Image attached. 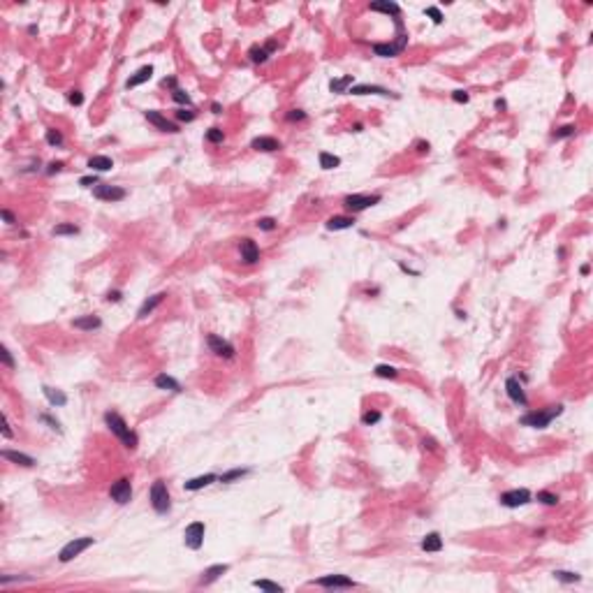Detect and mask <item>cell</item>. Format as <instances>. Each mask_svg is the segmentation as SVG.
Returning <instances> with one entry per match:
<instances>
[{
  "instance_id": "39",
  "label": "cell",
  "mask_w": 593,
  "mask_h": 593,
  "mask_svg": "<svg viewBox=\"0 0 593 593\" xmlns=\"http://www.w3.org/2000/svg\"><path fill=\"white\" fill-rule=\"evenodd\" d=\"M380 419H382V415H380V412H378V410H369V412H364V415H362V422H364L366 426L378 424Z\"/></svg>"
},
{
  "instance_id": "43",
  "label": "cell",
  "mask_w": 593,
  "mask_h": 593,
  "mask_svg": "<svg viewBox=\"0 0 593 593\" xmlns=\"http://www.w3.org/2000/svg\"><path fill=\"white\" fill-rule=\"evenodd\" d=\"M276 225H278V222H276L274 218H259V221H258V227L264 229V232H271V229H276Z\"/></svg>"
},
{
  "instance_id": "42",
  "label": "cell",
  "mask_w": 593,
  "mask_h": 593,
  "mask_svg": "<svg viewBox=\"0 0 593 593\" xmlns=\"http://www.w3.org/2000/svg\"><path fill=\"white\" fill-rule=\"evenodd\" d=\"M554 575H556V579H561V582H579V575H577V572H565V570H556Z\"/></svg>"
},
{
  "instance_id": "28",
  "label": "cell",
  "mask_w": 593,
  "mask_h": 593,
  "mask_svg": "<svg viewBox=\"0 0 593 593\" xmlns=\"http://www.w3.org/2000/svg\"><path fill=\"white\" fill-rule=\"evenodd\" d=\"M371 9H373V12H387V14H394V16L401 14V7H399L396 2H389V0H378V2H371Z\"/></svg>"
},
{
  "instance_id": "51",
  "label": "cell",
  "mask_w": 593,
  "mask_h": 593,
  "mask_svg": "<svg viewBox=\"0 0 593 593\" xmlns=\"http://www.w3.org/2000/svg\"><path fill=\"white\" fill-rule=\"evenodd\" d=\"M79 183H81V185H98V176H95V174H93V176H81V179H79Z\"/></svg>"
},
{
  "instance_id": "13",
  "label": "cell",
  "mask_w": 593,
  "mask_h": 593,
  "mask_svg": "<svg viewBox=\"0 0 593 593\" xmlns=\"http://www.w3.org/2000/svg\"><path fill=\"white\" fill-rule=\"evenodd\" d=\"M348 93H352V95H382V98H399V95L392 93L389 88H382V86H369V84L352 86Z\"/></svg>"
},
{
  "instance_id": "54",
  "label": "cell",
  "mask_w": 593,
  "mask_h": 593,
  "mask_svg": "<svg viewBox=\"0 0 593 593\" xmlns=\"http://www.w3.org/2000/svg\"><path fill=\"white\" fill-rule=\"evenodd\" d=\"M162 86H169V88H179V86H176V79H174V76H165V79H162Z\"/></svg>"
},
{
  "instance_id": "40",
  "label": "cell",
  "mask_w": 593,
  "mask_h": 593,
  "mask_svg": "<svg viewBox=\"0 0 593 593\" xmlns=\"http://www.w3.org/2000/svg\"><path fill=\"white\" fill-rule=\"evenodd\" d=\"M206 139H209L211 144H221L222 139H225V135H222L221 128H211L209 132H206Z\"/></svg>"
},
{
  "instance_id": "30",
  "label": "cell",
  "mask_w": 593,
  "mask_h": 593,
  "mask_svg": "<svg viewBox=\"0 0 593 593\" xmlns=\"http://www.w3.org/2000/svg\"><path fill=\"white\" fill-rule=\"evenodd\" d=\"M162 299H165V295H162V292H160V295H153L151 299H146L144 304H142V308H139L137 315H139V318H146L148 313H153V308H155V306H158Z\"/></svg>"
},
{
  "instance_id": "1",
  "label": "cell",
  "mask_w": 593,
  "mask_h": 593,
  "mask_svg": "<svg viewBox=\"0 0 593 593\" xmlns=\"http://www.w3.org/2000/svg\"><path fill=\"white\" fill-rule=\"evenodd\" d=\"M105 424L109 426V431L118 438V441L125 445L128 449H135L139 445V438H137V434L130 429L128 424H125V419L118 415V412H105Z\"/></svg>"
},
{
  "instance_id": "12",
  "label": "cell",
  "mask_w": 593,
  "mask_h": 593,
  "mask_svg": "<svg viewBox=\"0 0 593 593\" xmlns=\"http://www.w3.org/2000/svg\"><path fill=\"white\" fill-rule=\"evenodd\" d=\"M318 586H325V589H352L355 582L345 575H327V577H320L315 582Z\"/></svg>"
},
{
  "instance_id": "2",
  "label": "cell",
  "mask_w": 593,
  "mask_h": 593,
  "mask_svg": "<svg viewBox=\"0 0 593 593\" xmlns=\"http://www.w3.org/2000/svg\"><path fill=\"white\" fill-rule=\"evenodd\" d=\"M563 412V406H549L547 410H533V412H526L524 417L519 419L524 426H531V429H545V426H549V422L554 417H558Z\"/></svg>"
},
{
  "instance_id": "48",
  "label": "cell",
  "mask_w": 593,
  "mask_h": 593,
  "mask_svg": "<svg viewBox=\"0 0 593 593\" xmlns=\"http://www.w3.org/2000/svg\"><path fill=\"white\" fill-rule=\"evenodd\" d=\"M304 118H306V114L301 111V109H292V111L288 114V121H304Z\"/></svg>"
},
{
  "instance_id": "23",
  "label": "cell",
  "mask_w": 593,
  "mask_h": 593,
  "mask_svg": "<svg viewBox=\"0 0 593 593\" xmlns=\"http://www.w3.org/2000/svg\"><path fill=\"white\" fill-rule=\"evenodd\" d=\"M88 167L93 172H109L114 167V160L107 158V155H93V158H88Z\"/></svg>"
},
{
  "instance_id": "18",
  "label": "cell",
  "mask_w": 593,
  "mask_h": 593,
  "mask_svg": "<svg viewBox=\"0 0 593 593\" xmlns=\"http://www.w3.org/2000/svg\"><path fill=\"white\" fill-rule=\"evenodd\" d=\"M151 76H153V68H151V65H144V68H139L137 72H135V74L130 76L128 81H125V86H128V88L142 86V84H146V81H148Z\"/></svg>"
},
{
  "instance_id": "33",
  "label": "cell",
  "mask_w": 593,
  "mask_h": 593,
  "mask_svg": "<svg viewBox=\"0 0 593 593\" xmlns=\"http://www.w3.org/2000/svg\"><path fill=\"white\" fill-rule=\"evenodd\" d=\"M51 234H56V236H65V234H79V227H76L74 222H63V225H56V227L51 229Z\"/></svg>"
},
{
  "instance_id": "4",
  "label": "cell",
  "mask_w": 593,
  "mask_h": 593,
  "mask_svg": "<svg viewBox=\"0 0 593 593\" xmlns=\"http://www.w3.org/2000/svg\"><path fill=\"white\" fill-rule=\"evenodd\" d=\"M408 46V33L406 35H396L394 42H389V44H373V51H375V56H380V58H392V56H399V53L403 51Z\"/></svg>"
},
{
  "instance_id": "49",
  "label": "cell",
  "mask_w": 593,
  "mask_h": 593,
  "mask_svg": "<svg viewBox=\"0 0 593 593\" xmlns=\"http://www.w3.org/2000/svg\"><path fill=\"white\" fill-rule=\"evenodd\" d=\"M68 100L72 102V105H81V102H84V95H81L79 91H72V93L68 95Z\"/></svg>"
},
{
  "instance_id": "9",
  "label": "cell",
  "mask_w": 593,
  "mask_h": 593,
  "mask_svg": "<svg viewBox=\"0 0 593 593\" xmlns=\"http://www.w3.org/2000/svg\"><path fill=\"white\" fill-rule=\"evenodd\" d=\"M501 503L505 508H521L526 503H531V491L528 489H512L501 494Z\"/></svg>"
},
{
  "instance_id": "47",
  "label": "cell",
  "mask_w": 593,
  "mask_h": 593,
  "mask_svg": "<svg viewBox=\"0 0 593 593\" xmlns=\"http://www.w3.org/2000/svg\"><path fill=\"white\" fill-rule=\"evenodd\" d=\"M0 357H2V364L9 366V369H14V359H12V355H9L7 348H2V352H0Z\"/></svg>"
},
{
  "instance_id": "10",
  "label": "cell",
  "mask_w": 593,
  "mask_h": 593,
  "mask_svg": "<svg viewBox=\"0 0 593 593\" xmlns=\"http://www.w3.org/2000/svg\"><path fill=\"white\" fill-rule=\"evenodd\" d=\"M93 195L98 199H105V202H121L125 199V190L118 188V185H107V183H98L93 188Z\"/></svg>"
},
{
  "instance_id": "27",
  "label": "cell",
  "mask_w": 593,
  "mask_h": 593,
  "mask_svg": "<svg viewBox=\"0 0 593 593\" xmlns=\"http://www.w3.org/2000/svg\"><path fill=\"white\" fill-rule=\"evenodd\" d=\"M274 49H276V42H269L266 46H253L251 49V61L253 63H264L266 56L274 51Z\"/></svg>"
},
{
  "instance_id": "32",
  "label": "cell",
  "mask_w": 593,
  "mask_h": 593,
  "mask_svg": "<svg viewBox=\"0 0 593 593\" xmlns=\"http://www.w3.org/2000/svg\"><path fill=\"white\" fill-rule=\"evenodd\" d=\"M338 165H341V158H338V155H332V153H327V151L320 153V167L322 169H334V167H338Z\"/></svg>"
},
{
  "instance_id": "55",
  "label": "cell",
  "mask_w": 593,
  "mask_h": 593,
  "mask_svg": "<svg viewBox=\"0 0 593 593\" xmlns=\"http://www.w3.org/2000/svg\"><path fill=\"white\" fill-rule=\"evenodd\" d=\"M2 218H5V221H7L9 225H14V222H16V221H14V216H12V211H7V209H2Z\"/></svg>"
},
{
  "instance_id": "21",
  "label": "cell",
  "mask_w": 593,
  "mask_h": 593,
  "mask_svg": "<svg viewBox=\"0 0 593 593\" xmlns=\"http://www.w3.org/2000/svg\"><path fill=\"white\" fill-rule=\"evenodd\" d=\"M2 456H5L7 461H12V464L26 466V468L35 466V459H33V456H28V454H23V452H14V449H2Z\"/></svg>"
},
{
  "instance_id": "38",
  "label": "cell",
  "mask_w": 593,
  "mask_h": 593,
  "mask_svg": "<svg viewBox=\"0 0 593 593\" xmlns=\"http://www.w3.org/2000/svg\"><path fill=\"white\" fill-rule=\"evenodd\" d=\"M375 375H378V378H396V369L394 366H387V364H380V366H375Z\"/></svg>"
},
{
  "instance_id": "58",
  "label": "cell",
  "mask_w": 593,
  "mask_h": 593,
  "mask_svg": "<svg viewBox=\"0 0 593 593\" xmlns=\"http://www.w3.org/2000/svg\"><path fill=\"white\" fill-rule=\"evenodd\" d=\"M211 111H213V114H221V111H222V107L218 105V102H213V105H211Z\"/></svg>"
},
{
  "instance_id": "3",
  "label": "cell",
  "mask_w": 593,
  "mask_h": 593,
  "mask_svg": "<svg viewBox=\"0 0 593 593\" xmlns=\"http://www.w3.org/2000/svg\"><path fill=\"white\" fill-rule=\"evenodd\" d=\"M151 505L158 515H165L172 508V496H169V489L162 480H155L151 487Z\"/></svg>"
},
{
  "instance_id": "11",
  "label": "cell",
  "mask_w": 593,
  "mask_h": 593,
  "mask_svg": "<svg viewBox=\"0 0 593 593\" xmlns=\"http://www.w3.org/2000/svg\"><path fill=\"white\" fill-rule=\"evenodd\" d=\"M209 348H211V352H216V355L222 357V359L234 357V345H232L229 341H225L222 336H216V334L209 336Z\"/></svg>"
},
{
  "instance_id": "45",
  "label": "cell",
  "mask_w": 593,
  "mask_h": 593,
  "mask_svg": "<svg viewBox=\"0 0 593 593\" xmlns=\"http://www.w3.org/2000/svg\"><path fill=\"white\" fill-rule=\"evenodd\" d=\"M424 14L431 16V19H434V23H443V14H441V9H438V7H426Z\"/></svg>"
},
{
  "instance_id": "59",
  "label": "cell",
  "mask_w": 593,
  "mask_h": 593,
  "mask_svg": "<svg viewBox=\"0 0 593 593\" xmlns=\"http://www.w3.org/2000/svg\"><path fill=\"white\" fill-rule=\"evenodd\" d=\"M5 438H12V431H9V422H7V417H5Z\"/></svg>"
},
{
  "instance_id": "17",
  "label": "cell",
  "mask_w": 593,
  "mask_h": 593,
  "mask_svg": "<svg viewBox=\"0 0 593 593\" xmlns=\"http://www.w3.org/2000/svg\"><path fill=\"white\" fill-rule=\"evenodd\" d=\"M251 148H255V151H264V153L278 151V148H281V142L274 139V137H255L251 142Z\"/></svg>"
},
{
  "instance_id": "35",
  "label": "cell",
  "mask_w": 593,
  "mask_h": 593,
  "mask_svg": "<svg viewBox=\"0 0 593 593\" xmlns=\"http://www.w3.org/2000/svg\"><path fill=\"white\" fill-rule=\"evenodd\" d=\"M244 475H248V468H234V471H229V473H222L221 478V482H234V480H239V478H244Z\"/></svg>"
},
{
  "instance_id": "50",
  "label": "cell",
  "mask_w": 593,
  "mask_h": 593,
  "mask_svg": "<svg viewBox=\"0 0 593 593\" xmlns=\"http://www.w3.org/2000/svg\"><path fill=\"white\" fill-rule=\"evenodd\" d=\"M452 100H454V102H468V93L466 91H454L452 93Z\"/></svg>"
},
{
  "instance_id": "26",
  "label": "cell",
  "mask_w": 593,
  "mask_h": 593,
  "mask_svg": "<svg viewBox=\"0 0 593 593\" xmlns=\"http://www.w3.org/2000/svg\"><path fill=\"white\" fill-rule=\"evenodd\" d=\"M229 568L225 565V563H221V565H211L209 570L202 575V579H199V584H211V582H216V579L221 577V575H225Z\"/></svg>"
},
{
  "instance_id": "34",
  "label": "cell",
  "mask_w": 593,
  "mask_h": 593,
  "mask_svg": "<svg viewBox=\"0 0 593 593\" xmlns=\"http://www.w3.org/2000/svg\"><path fill=\"white\" fill-rule=\"evenodd\" d=\"M253 586H258L262 591H271V593H283V586L276 584V582H269V579H255Z\"/></svg>"
},
{
  "instance_id": "41",
  "label": "cell",
  "mask_w": 593,
  "mask_h": 593,
  "mask_svg": "<svg viewBox=\"0 0 593 593\" xmlns=\"http://www.w3.org/2000/svg\"><path fill=\"white\" fill-rule=\"evenodd\" d=\"M538 501H542L545 505H556V503H558V496L549 494V491H538Z\"/></svg>"
},
{
  "instance_id": "44",
  "label": "cell",
  "mask_w": 593,
  "mask_h": 593,
  "mask_svg": "<svg viewBox=\"0 0 593 593\" xmlns=\"http://www.w3.org/2000/svg\"><path fill=\"white\" fill-rule=\"evenodd\" d=\"M570 135H575V125H563V128H558V130L554 132V139L570 137Z\"/></svg>"
},
{
  "instance_id": "8",
  "label": "cell",
  "mask_w": 593,
  "mask_h": 593,
  "mask_svg": "<svg viewBox=\"0 0 593 593\" xmlns=\"http://www.w3.org/2000/svg\"><path fill=\"white\" fill-rule=\"evenodd\" d=\"M109 496H111L118 505L130 503V498H132V484H130V480L128 478L116 480L114 484H111V489H109Z\"/></svg>"
},
{
  "instance_id": "53",
  "label": "cell",
  "mask_w": 593,
  "mask_h": 593,
  "mask_svg": "<svg viewBox=\"0 0 593 593\" xmlns=\"http://www.w3.org/2000/svg\"><path fill=\"white\" fill-rule=\"evenodd\" d=\"M61 169H63V162H51V165H49V169H46V172H49V174H58V172H61Z\"/></svg>"
},
{
  "instance_id": "46",
  "label": "cell",
  "mask_w": 593,
  "mask_h": 593,
  "mask_svg": "<svg viewBox=\"0 0 593 593\" xmlns=\"http://www.w3.org/2000/svg\"><path fill=\"white\" fill-rule=\"evenodd\" d=\"M176 118H179V121H195V111H185V109H179V111H176Z\"/></svg>"
},
{
  "instance_id": "52",
  "label": "cell",
  "mask_w": 593,
  "mask_h": 593,
  "mask_svg": "<svg viewBox=\"0 0 593 593\" xmlns=\"http://www.w3.org/2000/svg\"><path fill=\"white\" fill-rule=\"evenodd\" d=\"M39 419H42V422H46V424H51V429H56V431H61V424H58L56 419H51V417H49V415H39Z\"/></svg>"
},
{
  "instance_id": "15",
  "label": "cell",
  "mask_w": 593,
  "mask_h": 593,
  "mask_svg": "<svg viewBox=\"0 0 593 593\" xmlns=\"http://www.w3.org/2000/svg\"><path fill=\"white\" fill-rule=\"evenodd\" d=\"M505 392H508L510 399L515 403H519V406H526V403H528V399H526V394H524V387H521V382H519L517 378H508V380H505Z\"/></svg>"
},
{
  "instance_id": "36",
  "label": "cell",
  "mask_w": 593,
  "mask_h": 593,
  "mask_svg": "<svg viewBox=\"0 0 593 593\" xmlns=\"http://www.w3.org/2000/svg\"><path fill=\"white\" fill-rule=\"evenodd\" d=\"M46 144L49 146H61L63 144V135L56 128H49L46 130Z\"/></svg>"
},
{
  "instance_id": "61",
  "label": "cell",
  "mask_w": 593,
  "mask_h": 593,
  "mask_svg": "<svg viewBox=\"0 0 593 593\" xmlns=\"http://www.w3.org/2000/svg\"><path fill=\"white\" fill-rule=\"evenodd\" d=\"M579 271H582V276H586V274H589V271H591V266H589V264H584V266H582V269H579Z\"/></svg>"
},
{
  "instance_id": "20",
  "label": "cell",
  "mask_w": 593,
  "mask_h": 593,
  "mask_svg": "<svg viewBox=\"0 0 593 593\" xmlns=\"http://www.w3.org/2000/svg\"><path fill=\"white\" fill-rule=\"evenodd\" d=\"M155 387H158V389H167V392H174V394L183 392L181 382L174 380V378H172V375H167V373H160L158 378H155Z\"/></svg>"
},
{
  "instance_id": "24",
  "label": "cell",
  "mask_w": 593,
  "mask_h": 593,
  "mask_svg": "<svg viewBox=\"0 0 593 593\" xmlns=\"http://www.w3.org/2000/svg\"><path fill=\"white\" fill-rule=\"evenodd\" d=\"M355 225V218H350V216H334V218H329L327 221V229H332V232H338V229H348Z\"/></svg>"
},
{
  "instance_id": "31",
  "label": "cell",
  "mask_w": 593,
  "mask_h": 593,
  "mask_svg": "<svg viewBox=\"0 0 593 593\" xmlns=\"http://www.w3.org/2000/svg\"><path fill=\"white\" fill-rule=\"evenodd\" d=\"M352 74H348V76H341V79H332L329 81V88H332V93H345V88L348 86H352Z\"/></svg>"
},
{
  "instance_id": "22",
  "label": "cell",
  "mask_w": 593,
  "mask_h": 593,
  "mask_svg": "<svg viewBox=\"0 0 593 593\" xmlns=\"http://www.w3.org/2000/svg\"><path fill=\"white\" fill-rule=\"evenodd\" d=\"M218 480V475H213V473H206V475H199V478H192L185 482V489L188 491H197V489H204L209 487V484H213Z\"/></svg>"
},
{
  "instance_id": "5",
  "label": "cell",
  "mask_w": 593,
  "mask_h": 593,
  "mask_svg": "<svg viewBox=\"0 0 593 593\" xmlns=\"http://www.w3.org/2000/svg\"><path fill=\"white\" fill-rule=\"evenodd\" d=\"M380 199H382L380 195H348V197L343 199V204H345L348 211L359 213V211H364V209H369V206H375Z\"/></svg>"
},
{
  "instance_id": "37",
  "label": "cell",
  "mask_w": 593,
  "mask_h": 593,
  "mask_svg": "<svg viewBox=\"0 0 593 593\" xmlns=\"http://www.w3.org/2000/svg\"><path fill=\"white\" fill-rule=\"evenodd\" d=\"M172 98H174V102H179V105H188V107L192 105L190 95L183 91V88H174V91H172Z\"/></svg>"
},
{
  "instance_id": "57",
  "label": "cell",
  "mask_w": 593,
  "mask_h": 593,
  "mask_svg": "<svg viewBox=\"0 0 593 593\" xmlns=\"http://www.w3.org/2000/svg\"><path fill=\"white\" fill-rule=\"evenodd\" d=\"M494 107H496V109H498V111H503V109H505V107H508V105H505V100H496V102H494Z\"/></svg>"
},
{
  "instance_id": "25",
  "label": "cell",
  "mask_w": 593,
  "mask_h": 593,
  "mask_svg": "<svg viewBox=\"0 0 593 593\" xmlns=\"http://www.w3.org/2000/svg\"><path fill=\"white\" fill-rule=\"evenodd\" d=\"M422 549H424V552H441L443 549L441 533H426L424 540H422Z\"/></svg>"
},
{
  "instance_id": "60",
  "label": "cell",
  "mask_w": 593,
  "mask_h": 593,
  "mask_svg": "<svg viewBox=\"0 0 593 593\" xmlns=\"http://www.w3.org/2000/svg\"><path fill=\"white\" fill-rule=\"evenodd\" d=\"M417 148H419V153H426V151H429V144H424V142H419V144H417Z\"/></svg>"
},
{
  "instance_id": "7",
  "label": "cell",
  "mask_w": 593,
  "mask_h": 593,
  "mask_svg": "<svg viewBox=\"0 0 593 593\" xmlns=\"http://www.w3.org/2000/svg\"><path fill=\"white\" fill-rule=\"evenodd\" d=\"M93 545V538H74L72 542H68L65 547L61 549V554H58V558H61L63 563H68V561H72L74 556H79L84 549H88Z\"/></svg>"
},
{
  "instance_id": "29",
  "label": "cell",
  "mask_w": 593,
  "mask_h": 593,
  "mask_svg": "<svg viewBox=\"0 0 593 593\" xmlns=\"http://www.w3.org/2000/svg\"><path fill=\"white\" fill-rule=\"evenodd\" d=\"M42 389H44V396L49 399L51 406H65V403H68V396L63 394L61 389H53V387H49V385H44Z\"/></svg>"
},
{
  "instance_id": "16",
  "label": "cell",
  "mask_w": 593,
  "mask_h": 593,
  "mask_svg": "<svg viewBox=\"0 0 593 593\" xmlns=\"http://www.w3.org/2000/svg\"><path fill=\"white\" fill-rule=\"evenodd\" d=\"M239 251H241V259H244L246 264H255L259 259V248L253 239H244L241 246H239Z\"/></svg>"
},
{
  "instance_id": "19",
  "label": "cell",
  "mask_w": 593,
  "mask_h": 593,
  "mask_svg": "<svg viewBox=\"0 0 593 593\" xmlns=\"http://www.w3.org/2000/svg\"><path fill=\"white\" fill-rule=\"evenodd\" d=\"M72 327L81 329V332H93V329L102 327V320H100L98 315H84V318L72 320Z\"/></svg>"
},
{
  "instance_id": "14",
  "label": "cell",
  "mask_w": 593,
  "mask_h": 593,
  "mask_svg": "<svg viewBox=\"0 0 593 593\" xmlns=\"http://www.w3.org/2000/svg\"><path fill=\"white\" fill-rule=\"evenodd\" d=\"M144 116H146V121L153 123V125H155L158 130H162V132H172V135H174V132H179V125H176V123H172L169 118H165L160 111H146Z\"/></svg>"
},
{
  "instance_id": "56",
  "label": "cell",
  "mask_w": 593,
  "mask_h": 593,
  "mask_svg": "<svg viewBox=\"0 0 593 593\" xmlns=\"http://www.w3.org/2000/svg\"><path fill=\"white\" fill-rule=\"evenodd\" d=\"M107 299H109V301H121V292H109Z\"/></svg>"
},
{
  "instance_id": "6",
  "label": "cell",
  "mask_w": 593,
  "mask_h": 593,
  "mask_svg": "<svg viewBox=\"0 0 593 593\" xmlns=\"http://www.w3.org/2000/svg\"><path fill=\"white\" fill-rule=\"evenodd\" d=\"M204 533H206V526L202 524V521H192L185 531H183V542H185V547L188 549H199L202 545H204Z\"/></svg>"
}]
</instances>
